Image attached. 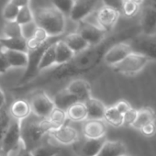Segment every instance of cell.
Instances as JSON below:
<instances>
[{"instance_id": "cell-43", "label": "cell", "mask_w": 156, "mask_h": 156, "mask_svg": "<svg viewBox=\"0 0 156 156\" xmlns=\"http://www.w3.org/2000/svg\"><path fill=\"white\" fill-rule=\"evenodd\" d=\"M101 1L103 2L105 7L111 8L121 13V9H122L124 0H101Z\"/></svg>"}, {"instance_id": "cell-1", "label": "cell", "mask_w": 156, "mask_h": 156, "mask_svg": "<svg viewBox=\"0 0 156 156\" xmlns=\"http://www.w3.org/2000/svg\"><path fill=\"white\" fill-rule=\"evenodd\" d=\"M135 34L136 29H129L123 32L109 37L108 40L105 39L98 45L88 47L85 51L75 54L70 62L62 65L55 66L58 68L54 70L49 77L44 79L42 83L51 80L58 81L65 79L67 77L84 74L90 72L96 68L101 61H103L104 55L110 46L119 41H126L129 38L130 39V37L134 36Z\"/></svg>"}, {"instance_id": "cell-28", "label": "cell", "mask_w": 156, "mask_h": 156, "mask_svg": "<svg viewBox=\"0 0 156 156\" xmlns=\"http://www.w3.org/2000/svg\"><path fill=\"white\" fill-rule=\"evenodd\" d=\"M0 43H1L3 49H6V50L28 52L27 40L23 37H19V38L2 37V38H0Z\"/></svg>"}, {"instance_id": "cell-49", "label": "cell", "mask_w": 156, "mask_h": 156, "mask_svg": "<svg viewBox=\"0 0 156 156\" xmlns=\"http://www.w3.org/2000/svg\"><path fill=\"white\" fill-rule=\"evenodd\" d=\"M0 156H9V154H8L7 152H5L1 148H0Z\"/></svg>"}, {"instance_id": "cell-39", "label": "cell", "mask_w": 156, "mask_h": 156, "mask_svg": "<svg viewBox=\"0 0 156 156\" xmlns=\"http://www.w3.org/2000/svg\"><path fill=\"white\" fill-rule=\"evenodd\" d=\"M138 110L135 108H130L127 112L123 114V125L126 126H132V124L135 122L137 118Z\"/></svg>"}, {"instance_id": "cell-42", "label": "cell", "mask_w": 156, "mask_h": 156, "mask_svg": "<svg viewBox=\"0 0 156 156\" xmlns=\"http://www.w3.org/2000/svg\"><path fill=\"white\" fill-rule=\"evenodd\" d=\"M10 68V64L5 55V52L3 50H1L0 51V74L7 73Z\"/></svg>"}, {"instance_id": "cell-2", "label": "cell", "mask_w": 156, "mask_h": 156, "mask_svg": "<svg viewBox=\"0 0 156 156\" xmlns=\"http://www.w3.org/2000/svg\"><path fill=\"white\" fill-rule=\"evenodd\" d=\"M34 21L50 37L62 36L65 31V16L53 6L39 9L34 13Z\"/></svg>"}, {"instance_id": "cell-23", "label": "cell", "mask_w": 156, "mask_h": 156, "mask_svg": "<svg viewBox=\"0 0 156 156\" xmlns=\"http://www.w3.org/2000/svg\"><path fill=\"white\" fill-rule=\"evenodd\" d=\"M74 55V52L67 46V44L62 40L60 39L55 42V66L62 65L70 62Z\"/></svg>"}, {"instance_id": "cell-11", "label": "cell", "mask_w": 156, "mask_h": 156, "mask_svg": "<svg viewBox=\"0 0 156 156\" xmlns=\"http://www.w3.org/2000/svg\"><path fill=\"white\" fill-rule=\"evenodd\" d=\"M130 52L132 51L129 43L126 41H119L108 48L104 55L103 62L109 66H115L125 59Z\"/></svg>"}, {"instance_id": "cell-32", "label": "cell", "mask_w": 156, "mask_h": 156, "mask_svg": "<svg viewBox=\"0 0 156 156\" xmlns=\"http://www.w3.org/2000/svg\"><path fill=\"white\" fill-rule=\"evenodd\" d=\"M3 33H4V37H9V38L23 37L21 25L19 24L16 20L7 21L3 27Z\"/></svg>"}, {"instance_id": "cell-8", "label": "cell", "mask_w": 156, "mask_h": 156, "mask_svg": "<svg viewBox=\"0 0 156 156\" xmlns=\"http://www.w3.org/2000/svg\"><path fill=\"white\" fill-rule=\"evenodd\" d=\"M31 108V113L38 118H47L52 109L55 108L53 100L43 91H40L33 95L29 101Z\"/></svg>"}, {"instance_id": "cell-17", "label": "cell", "mask_w": 156, "mask_h": 156, "mask_svg": "<svg viewBox=\"0 0 156 156\" xmlns=\"http://www.w3.org/2000/svg\"><path fill=\"white\" fill-rule=\"evenodd\" d=\"M140 30L144 35H156V10L147 6L141 13Z\"/></svg>"}, {"instance_id": "cell-46", "label": "cell", "mask_w": 156, "mask_h": 156, "mask_svg": "<svg viewBox=\"0 0 156 156\" xmlns=\"http://www.w3.org/2000/svg\"><path fill=\"white\" fill-rule=\"evenodd\" d=\"M9 1L14 3L19 8L25 7V6H30V0H9Z\"/></svg>"}, {"instance_id": "cell-48", "label": "cell", "mask_w": 156, "mask_h": 156, "mask_svg": "<svg viewBox=\"0 0 156 156\" xmlns=\"http://www.w3.org/2000/svg\"><path fill=\"white\" fill-rule=\"evenodd\" d=\"M149 6L151 7L152 9H154L156 10V0H150Z\"/></svg>"}, {"instance_id": "cell-25", "label": "cell", "mask_w": 156, "mask_h": 156, "mask_svg": "<svg viewBox=\"0 0 156 156\" xmlns=\"http://www.w3.org/2000/svg\"><path fill=\"white\" fill-rule=\"evenodd\" d=\"M11 68H26L28 65V52L3 49Z\"/></svg>"}, {"instance_id": "cell-51", "label": "cell", "mask_w": 156, "mask_h": 156, "mask_svg": "<svg viewBox=\"0 0 156 156\" xmlns=\"http://www.w3.org/2000/svg\"><path fill=\"white\" fill-rule=\"evenodd\" d=\"M1 50H3V47H2L1 43H0V51H1Z\"/></svg>"}, {"instance_id": "cell-38", "label": "cell", "mask_w": 156, "mask_h": 156, "mask_svg": "<svg viewBox=\"0 0 156 156\" xmlns=\"http://www.w3.org/2000/svg\"><path fill=\"white\" fill-rule=\"evenodd\" d=\"M21 28H22V36H23V38H25L26 40H29L34 35V33H35V31H36V30L38 28V25L33 20V21H31L30 23L22 25Z\"/></svg>"}, {"instance_id": "cell-9", "label": "cell", "mask_w": 156, "mask_h": 156, "mask_svg": "<svg viewBox=\"0 0 156 156\" xmlns=\"http://www.w3.org/2000/svg\"><path fill=\"white\" fill-rule=\"evenodd\" d=\"M77 27V33H79L90 46H95L102 42L106 39V31L99 26L86 22L85 20L79 21Z\"/></svg>"}, {"instance_id": "cell-29", "label": "cell", "mask_w": 156, "mask_h": 156, "mask_svg": "<svg viewBox=\"0 0 156 156\" xmlns=\"http://www.w3.org/2000/svg\"><path fill=\"white\" fill-rule=\"evenodd\" d=\"M155 119H156V114L152 108H148V107L142 108L138 110L136 120L132 124L131 127L140 130L144 125H146L150 122L155 121Z\"/></svg>"}, {"instance_id": "cell-7", "label": "cell", "mask_w": 156, "mask_h": 156, "mask_svg": "<svg viewBox=\"0 0 156 156\" xmlns=\"http://www.w3.org/2000/svg\"><path fill=\"white\" fill-rule=\"evenodd\" d=\"M20 124V120L12 118L0 144V148L9 155L11 152L17 151L22 145Z\"/></svg>"}, {"instance_id": "cell-31", "label": "cell", "mask_w": 156, "mask_h": 156, "mask_svg": "<svg viewBox=\"0 0 156 156\" xmlns=\"http://www.w3.org/2000/svg\"><path fill=\"white\" fill-rule=\"evenodd\" d=\"M106 123L113 127H120L123 125V114H121L114 106L106 108L104 119Z\"/></svg>"}, {"instance_id": "cell-10", "label": "cell", "mask_w": 156, "mask_h": 156, "mask_svg": "<svg viewBox=\"0 0 156 156\" xmlns=\"http://www.w3.org/2000/svg\"><path fill=\"white\" fill-rule=\"evenodd\" d=\"M106 140V136L99 139H88L85 137L84 140H81L79 139L73 144V151L78 156H96Z\"/></svg>"}, {"instance_id": "cell-14", "label": "cell", "mask_w": 156, "mask_h": 156, "mask_svg": "<svg viewBox=\"0 0 156 156\" xmlns=\"http://www.w3.org/2000/svg\"><path fill=\"white\" fill-rule=\"evenodd\" d=\"M48 135L62 145H73L79 140L78 131L73 127L66 124L58 129L50 130Z\"/></svg>"}, {"instance_id": "cell-30", "label": "cell", "mask_w": 156, "mask_h": 156, "mask_svg": "<svg viewBox=\"0 0 156 156\" xmlns=\"http://www.w3.org/2000/svg\"><path fill=\"white\" fill-rule=\"evenodd\" d=\"M45 119L48 120V122L51 126V130L58 129V128L62 127V125L66 124V120L68 119L66 111L57 108H54L52 109V111L50 113V115Z\"/></svg>"}, {"instance_id": "cell-50", "label": "cell", "mask_w": 156, "mask_h": 156, "mask_svg": "<svg viewBox=\"0 0 156 156\" xmlns=\"http://www.w3.org/2000/svg\"><path fill=\"white\" fill-rule=\"evenodd\" d=\"M129 1H132V2H134V3H136L138 5H140L144 1V0H129Z\"/></svg>"}, {"instance_id": "cell-13", "label": "cell", "mask_w": 156, "mask_h": 156, "mask_svg": "<svg viewBox=\"0 0 156 156\" xmlns=\"http://www.w3.org/2000/svg\"><path fill=\"white\" fill-rule=\"evenodd\" d=\"M120 16V12L108 7H102L97 13V23L106 32L111 31L116 26Z\"/></svg>"}, {"instance_id": "cell-15", "label": "cell", "mask_w": 156, "mask_h": 156, "mask_svg": "<svg viewBox=\"0 0 156 156\" xmlns=\"http://www.w3.org/2000/svg\"><path fill=\"white\" fill-rule=\"evenodd\" d=\"M107 123L104 119H86L83 126V135L88 139H99L106 136Z\"/></svg>"}, {"instance_id": "cell-5", "label": "cell", "mask_w": 156, "mask_h": 156, "mask_svg": "<svg viewBox=\"0 0 156 156\" xmlns=\"http://www.w3.org/2000/svg\"><path fill=\"white\" fill-rule=\"evenodd\" d=\"M150 60L147 57L136 52H130L125 59L113 67L115 72L119 73L133 75L142 71L147 66Z\"/></svg>"}, {"instance_id": "cell-27", "label": "cell", "mask_w": 156, "mask_h": 156, "mask_svg": "<svg viewBox=\"0 0 156 156\" xmlns=\"http://www.w3.org/2000/svg\"><path fill=\"white\" fill-rule=\"evenodd\" d=\"M66 114L67 119L74 122H81L87 119V111L84 102L78 101L72 105L66 110Z\"/></svg>"}, {"instance_id": "cell-24", "label": "cell", "mask_w": 156, "mask_h": 156, "mask_svg": "<svg viewBox=\"0 0 156 156\" xmlns=\"http://www.w3.org/2000/svg\"><path fill=\"white\" fill-rule=\"evenodd\" d=\"M53 103L55 108L66 111L72 105L79 101L74 95L69 92L66 88L58 92L53 98Z\"/></svg>"}, {"instance_id": "cell-45", "label": "cell", "mask_w": 156, "mask_h": 156, "mask_svg": "<svg viewBox=\"0 0 156 156\" xmlns=\"http://www.w3.org/2000/svg\"><path fill=\"white\" fill-rule=\"evenodd\" d=\"M16 156H33L30 152V151L27 150L26 148L23 147V145L20 146V148L17 151Z\"/></svg>"}, {"instance_id": "cell-41", "label": "cell", "mask_w": 156, "mask_h": 156, "mask_svg": "<svg viewBox=\"0 0 156 156\" xmlns=\"http://www.w3.org/2000/svg\"><path fill=\"white\" fill-rule=\"evenodd\" d=\"M31 38H34V39H35L36 41H38L40 43H44V42L47 41L51 37L48 35V33H47L43 29L38 27L37 30H36V31H35V33H34V35H33Z\"/></svg>"}, {"instance_id": "cell-36", "label": "cell", "mask_w": 156, "mask_h": 156, "mask_svg": "<svg viewBox=\"0 0 156 156\" xmlns=\"http://www.w3.org/2000/svg\"><path fill=\"white\" fill-rule=\"evenodd\" d=\"M74 0H51L52 6L60 10L64 16H69Z\"/></svg>"}, {"instance_id": "cell-21", "label": "cell", "mask_w": 156, "mask_h": 156, "mask_svg": "<svg viewBox=\"0 0 156 156\" xmlns=\"http://www.w3.org/2000/svg\"><path fill=\"white\" fill-rule=\"evenodd\" d=\"M62 150V147L52 144L50 141L49 138L46 140L44 138L40 144L30 150V152L33 156H55L59 154Z\"/></svg>"}, {"instance_id": "cell-4", "label": "cell", "mask_w": 156, "mask_h": 156, "mask_svg": "<svg viewBox=\"0 0 156 156\" xmlns=\"http://www.w3.org/2000/svg\"><path fill=\"white\" fill-rule=\"evenodd\" d=\"M60 37H51L46 42H44L41 46H40L39 48L32 50V51H28V56H29V61H28V65L26 67V71L23 74V76L20 79L17 87H22L28 84H30V82H32L36 76L40 73L38 71V66L41 61V58L44 52V51L46 50V48L52 42L60 40Z\"/></svg>"}, {"instance_id": "cell-47", "label": "cell", "mask_w": 156, "mask_h": 156, "mask_svg": "<svg viewBox=\"0 0 156 156\" xmlns=\"http://www.w3.org/2000/svg\"><path fill=\"white\" fill-rule=\"evenodd\" d=\"M6 106V97L4 92L0 88V108Z\"/></svg>"}, {"instance_id": "cell-3", "label": "cell", "mask_w": 156, "mask_h": 156, "mask_svg": "<svg viewBox=\"0 0 156 156\" xmlns=\"http://www.w3.org/2000/svg\"><path fill=\"white\" fill-rule=\"evenodd\" d=\"M50 130L51 126L46 119L37 117L36 119H30L28 117L21 120L20 132L23 147L30 151L43 140Z\"/></svg>"}, {"instance_id": "cell-19", "label": "cell", "mask_w": 156, "mask_h": 156, "mask_svg": "<svg viewBox=\"0 0 156 156\" xmlns=\"http://www.w3.org/2000/svg\"><path fill=\"white\" fill-rule=\"evenodd\" d=\"M10 116L18 120H23L30 116L31 108L30 102L24 99H18L14 101L9 108Z\"/></svg>"}, {"instance_id": "cell-12", "label": "cell", "mask_w": 156, "mask_h": 156, "mask_svg": "<svg viewBox=\"0 0 156 156\" xmlns=\"http://www.w3.org/2000/svg\"><path fill=\"white\" fill-rule=\"evenodd\" d=\"M98 0H74L69 18L73 22L85 20L96 9Z\"/></svg>"}, {"instance_id": "cell-40", "label": "cell", "mask_w": 156, "mask_h": 156, "mask_svg": "<svg viewBox=\"0 0 156 156\" xmlns=\"http://www.w3.org/2000/svg\"><path fill=\"white\" fill-rule=\"evenodd\" d=\"M140 131L146 137H151L155 134L156 132V124H155V121H152V122H150L146 125H144L140 129Z\"/></svg>"}, {"instance_id": "cell-35", "label": "cell", "mask_w": 156, "mask_h": 156, "mask_svg": "<svg viewBox=\"0 0 156 156\" xmlns=\"http://www.w3.org/2000/svg\"><path fill=\"white\" fill-rule=\"evenodd\" d=\"M19 10H20V8L9 0L3 8L2 16L6 21H13V20H16Z\"/></svg>"}, {"instance_id": "cell-33", "label": "cell", "mask_w": 156, "mask_h": 156, "mask_svg": "<svg viewBox=\"0 0 156 156\" xmlns=\"http://www.w3.org/2000/svg\"><path fill=\"white\" fill-rule=\"evenodd\" d=\"M12 119L9 109L5 107L0 108V144H1L4 134Z\"/></svg>"}, {"instance_id": "cell-26", "label": "cell", "mask_w": 156, "mask_h": 156, "mask_svg": "<svg viewBox=\"0 0 156 156\" xmlns=\"http://www.w3.org/2000/svg\"><path fill=\"white\" fill-rule=\"evenodd\" d=\"M56 41L51 43L46 48V50L44 51V52H43V54H42V56L41 58L39 66H38L39 73H41V72H43V71H45V70H47L49 68H51V67L55 66V61H56L55 42Z\"/></svg>"}, {"instance_id": "cell-52", "label": "cell", "mask_w": 156, "mask_h": 156, "mask_svg": "<svg viewBox=\"0 0 156 156\" xmlns=\"http://www.w3.org/2000/svg\"><path fill=\"white\" fill-rule=\"evenodd\" d=\"M122 156H130V155H128V154L126 153V154H124V155H122Z\"/></svg>"}, {"instance_id": "cell-22", "label": "cell", "mask_w": 156, "mask_h": 156, "mask_svg": "<svg viewBox=\"0 0 156 156\" xmlns=\"http://www.w3.org/2000/svg\"><path fill=\"white\" fill-rule=\"evenodd\" d=\"M62 41L74 52V54L79 53V52L85 51L86 49H87L88 47H90V45L86 41V40L77 32H73V33L67 34L62 39Z\"/></svg>"}, {"instance_id": "cell-34", "label": "cell", "mask_w": 156, "mask_h": 156, "mask_svg": "<svg viewBox=\"0 0 156 156\" xmlns=\"http://www.w3.org/2000/svg\"><path fill=\"white\" fill-rule=\"evenodd\" d=\"M34 20V13L32 12L30 6H25L20 8L16 21L21 26L27 23H30Z\"/></svg>"}, {"instance_id": "cell-18", "label": "cell", "mask_w": 156, "mask_h": 156, "mask_svg": "<svg viewBox=\"0 0 156 156\" xmlns=\"http://www.w3.org/2000/svg\"><path fill=\"white\" fill-rule=\"evenodd\" d=\"M127 153V148L122 141L106 140L96 156H122Z\"/></svg>"}, {"instance_id": "cell-44", "label": "cell", "mask_w": 156, "mask_h": 156, "mask_svg": "<svg viewBox=\"0 0 156 156\" xmlns=\"http://www.w3.org/2000/svg\"><path fill=\"white\" fill-rule=\"evenodd\" d=\"M121 114H124L125 112H127L131 107H130V105L129 104V102H127V101H125V100H120V101H119V102H117L116 104H115V106H114Z\"/></svg>"}, {"instance_id": "cell-6", "label": "cell", "mask_w": 156, "mask_h": 156, "mask_svg": "<svg viewBox=\"0 0 156 156\" xmlns=\"http://www.w3.org/2000/svg\"><path fill=\"white\" fill-rule=\"evenodd\" d=\"M128 43L132 52L141 54L150 61H156V35L140 34Z\"/></svg>"}, {"instance_id": "cell-16", "label": "cell", "mask_w": 156, "mask_h": 156, "mask_svg": "<svg viewBox=\"0 0 156 156\" xmlns=\"http://www.w3.org/2000/svg\"><path fill=\"white\" fill-rule=\"evenodd\" d=\"M65 88L74 95L80 102H86L92 97L90 84L87 80L81 79V78H77L71 81Z\"/></svg>"}, {"instance_id": "cell-20", "label": "cell", "mask_w": 156, "mask_h": 156, "mask_svg": "<svg viewBox=\"0 0 156 156\" xmlns=\"http://www.w3.org/2000/svg\"><path fill=\"white\" fill-rule=\"evenodd\" d=\"M87 111V119H103L107 107L100 100L90 98L84 102Z\"/></svg>"}, {"instance_id": "cell-37", "label": "cell", "mask_w": 156, "mask_h": 156, "mask_svg": "<svg viewBox=\"0 0 156 156\" xmlns=\"http://www.w3.org/2000/svg\"><path fill=\"white\" fill-rule=\"evenodd\" d=\"M140 6L132 1H129V0H124L123 5H122V9H121V12L123 13L124 16L128 17V18H132L134 16L137 15V13L140 10Z\"/></svg>"}]
</instances>
